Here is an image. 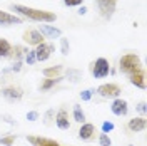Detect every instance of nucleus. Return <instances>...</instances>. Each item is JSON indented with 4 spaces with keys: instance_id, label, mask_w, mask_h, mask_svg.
I'll return each instance as SVG.
<instances>
[{
    "instance_id": "15",
    "label": "nucleus",
    "mask_w": 147,
    "mask_h": 146,
    "mask_svg": "<svg viewBox=\"0 0 147 146\" xmlns=\"http://www.w3.org/2000/svg\"><path fill=\"white\" fill-rule=\"evenodd\" d=\"M130 82H132L134 86L140 87V89H144V87H146V82H144V72L139 71V72L132 74V76H130Z\"/></svg>"
},
{
    "instance_id": "21",
    "label": "nucleus",
    "mask_w": 147,
    "mask_h": 146,
    "mask_svg": "<svg viewBox=\"0 0 147 146\" xmlns=\"http://www.w3.org/2000/svg\"><path fill=\"white\" fill-rule=\"evenodd\" d=\"M99 143H100V146H110L112 145V141H110V138L105 134V133H102L100 138H99Z\"/></svg>"
},
{
    "instance_id": "16",
    "label": "nucleus",
    "mask_w": 147,
    "mask_h": 146,
    "mask_svg": "<svg viewBox=\"0 0 147 146\" xmlns=\"http://www.w3.org/2000/svg\"><path fill=\"white\" fill-rule=\"evenodd\" d=\"M60 72H62V65H54V67L44 69V76L49 77V79H55V77H59V74Z\"/></svg>"
},
{
    "instance_id": "23",
    "label": "nucleus",
    "mask_w": 147,
    "mask_h": 146,
    "mask_svg": "<svg viewBox=\"0 0 147 146\" xmlns=\"http://www.w3.org/2000/svg\"><path fill=\"white\" fill-rule=\"evenodd\" d=\"M25 61H27L28 65L34 64V62L37 61V59H35V50H28V54H27V57H25Z\"/></svg>"
},
{
    "instance_id": "11",
    "label": "nucleus",
    "mask_w": 147,
    "mask_h": 146,
    "mask_svg": "<svg viewBox=\"0 0 147 146\" xmlns=\"http://www.w3.org/2000/svg\"><path fill=\"white\" fill-rule=\"evenodd\" d=\"M146 128V119L144 118H134L129 121V129L130 131H142V129Z\"/></svg>"
},
{
    "instance_id": "8",
    "label": "nucleus",
    "mask_w": 147,
    "mask_h": 146,
    "mask_svg": "<svg viewBox=\"0 0 147 146\" xmlns=\"http://www.w3.org/2000/svg\"><path fill=\"white\" fill-rule=\"evenodd\" d=\"M24 39L27 40L28 44H34V46H38L44 42V35L38 32V30H28L24 34Z\"/></svg>"
},
{
    "instance_id": "18",
    "label": "nucleus",
    "mask_w": 147,
    "mask_h": 146,
    "mask_svg": "<svg viewBox=\"0 0 147 146\" xmlns=\"http://www.w3.org/2000/svg\"><path fill=\"white\" fill-rule=\"evenodd\" d=\"M74 119L79 121V123H84L85 121V114H84V111L80 106H74Z\"/></svg>"
},
{
    "instance_id": "26",
    "label": "nucleus",
    "mask_w": 147,
    "mask_h": 146,
    "mask_svg": "<svg viewBox=\"0 0 147 146\" xmlns=\"http://www.w3.org/2000/svg\"><path fill=\"white\" fill-rule=\"evenodd\" d=\"M112 129H114V123H109V121H105V123L102 124V131H104L105 134H107L109 131H112Z\"/></svg>"
},
{
    "instance_id": "22",
    "label": "nucleus",
    "mask_w": 147,
    "mask_h": 146,
    "mask_svg": "<svg viewBox=\"0 0 147 146\" xmlns=\"http://www.w3.org/2000/svg\"><path fill=\"white\" fill-rule=\"evenodd\" d=\"M60 47H62V54L64 55L69 54L70 47H69V40H67V39H60Z\"/></svg>"
},
{
    "instance_id": "29",
    "label": "nucleus",
    "mask_w": 147,
    "mask_h": 146,
    "mask_svg": "<svg viewBox=\"0 0 147 146\" xmlns=\"http://www.w3.org/2000/svg\"><path fill=\"white\" fill-rule=\"evenodd\" d=\"M37 118H38V113H37V111H30V113H27V119L28 121H35Z\"/></svg>"
},
{
    "instance_id": "5",
    "label": "nucleus",
    "mask_w": 147,
    "mask_h": 146,
    "mask_svg": "<svg viewBox=\"0 0 147 146\" xmlns=\"http://www.w3.org/2000/svg\"><path fill=\"white\" fill-rule=\"evenodd\" d=\"M97 92L100 94L102 98H119L120 87L117 84H102L100 87L97 89Z\"/></svg>"
},
{
    "instance_id": "6",
    "label": "nucleus",
    "mask_w": 147,
    "mask_h": 146,
    "mask_svg": "<svg viewBox=\"0 0 147 146\" xmlns=\"http://www.w3.org/2000/svg\"><path fill=\"white\" fill-rule=\"evenodd\" d=\"M54 52V46L52 44H38L35 49V59L37 61H47L49 57H50V54Z\"/></svg>"
},
{
    "instance_id": "27",
    "label": "nucleus",
    "mask_w": 147,
    "mask_h": 146,
    "mask_svg": "<svg viewBox=\"0 0 147 146\" xmlns=\"http://www.w3.org/2000/svg\"><path fill=\"white\" fill-rule=\"evenodd\" d=\"M15 141V136H7V138H2V145L5 146H12Z\"/></svg>"
},
{
    "instance_id": "19",
    "label": "nucleus",
    "mask_w": 147,
    "mask_h": 146,
    "mask_svg": "<svg viewBox=\"0 0 147 146\" xmlns=\"http://www.w3.org/2000/svg\"><path fill=\"white\" fill-rule=\"evenodd\" d=\"M80 76H82V74H80V71H77V69H69V71H67V77L72 82H77L80 79Z\"/></svg>"
},
{
    "instance_id": "2",
    "label": "nucleus",
    "mask_w": 147,
    "mask_h": 146,
    "mask_svg": "<svg viewBox=\"0 0 147 146\" xmlns=\"http://www.w3.org/2000/svg\"><path fill=\"white\" fill-rule=\"evenodd\" d=\"M140 59L136 54H127L120 59V71L125 74H136L140 71Z\"/></svg>"
},
{
    "instance_id": "9",
    "label": "nucleus",
    "mask_w": 147,
    "mask_h": 146,
    "mask_svg": "<svg viewBox=\"0 0 147 146\" xmlns=\"http://www.w3.org/2000/svg\"><path fill=\"white\" fill-rule=\"evenodd\" d=\"M22 18L12 15L9 12H2L0 10V25H12V24H20Z\"/></svg>"
},
{
    "instance_id": "28",
    "label": "nucleus",
    "mask_w": 147,
    "mask_h": 146,
    "mask_svg": "<svg viewBox=\"0 0 147 146\" xmlns=\"http://www.w3.org/2000/svg\"><path fill=\"white\" fill-rule=\"evenodd\" d=\"M84 0H64V3L67 7H74V5H82Z\"/></svg>"
},
{
    "instance_id": "20",
    "label": "nucleus",
    "mask_w": 147,
    "mask_h": 146,
    "mask_svg": "<svg viewBox=\"0 0 147 146\" xmlns=\"http://www.w3.org/2000/svg\"><path fill=\"white\" fill-rule=\"evenodd\" d=\"M59 81H60V77H55V79H47V81L42 82L40 89H42V91H47V89H50L52 86H55V84H57Z\"/></svg>"
},
{
    "instance_id": "3",
    "label": "nucleus",
    "mask_w": 147,
    "mask_h": 146,
    "mask_svg": "<svg viewBox=\"0 0 147 146\" xmlns=\"http://www.w3.org/2000/svg\"><path fill=\"white\" fill-rule=\"evenodd\" d=\"M109 71H110L109 62H107L104 57L97 59V61L94 62V65H92V76H94V77H97V79L109 76Z\"/></svg>"
},
{
    "instance_id": "12",
    "label": "nucleus",
    "mask_w": 147,
    "mask_h": 146,
    "mask_svg": "<svg viewBox=\"0 0 147 146\" xmlns=\"http://www.w3.org/2000/svg\"><path fill=\"white\" fill-rule=\"evenodd\" d=\"M55 123H57V126H59L60 129H69V128H70V124H69V119H67V113H65L64 109L57 114Z\"/></svg>"
},
{
    "instance_id": "31",
    "label": "nucleus",
    "mask_w": 147,
    "mask_h": 146,
    "mask_svg": "<svg viewBox=\"0 0 147 146\" xmlns=\"http://www.w3.org/2000/svg\"><path fill=\"white\" fill-rule=\"evenodd\" d=\"M137 109L140 111V113H146V102H140V104L137 106Z\"/></svg>"
},
{
    "instance_id": "24",
    "label": "nucleus",
    "mask_w": 147,
    "mask_h": 146,
    "mask_svg": "<svg viewBox=\"0 0 147 146\" xmlns=\"http://www.w3.org/2000/svg\"><path fill=\"white\" fill-rule=\"evenodd\" d=\"M92 94H94V91H92V89H85V91L80 92V98H82V101H89L92 98Z\"/></svg>"
},
{
    "instance_id": "32",
    "label": "nucleus",
    "mask_w": 147,
    "mask_h": 146,
    "mask_svg": "<svg viewBox=\"0 0 147 146\" xmlns=\"http://www.w3.org/2000/svg\"><path fill=\"white\" fill-rule=\"evenodd\" d=\"M85 12H87V9H85V7H80V9H79V14H80V15H84Z\"/></svg>"
},
{
    "instance_id": "7",
    "label": "nucleus",
    "mask_w": 147,
    "mask_h": 146,
    "mask_svg": "<svg viewBox=\"0 0 147 146\" xmlns=\"http://www.w3.org/2000/svg\"><path fill=\"white\" fill-rule=\"evenodd\" d=\"M110 109H112V113H114L115 116H125L129 108H127V102H125L124 99H115L114 102H112Z\"/></svg>"
},
{
    "instance_id": "17",
    "label": "nucleus",
    "mask_w": 147,
    "mask_h": 146,
    "mask_svg": "<svg viewBox=\"0 0 147 146\" xmlns=\"http://www.w3.org/2000/svg\"><path fill=\"white\" fill-rule=\"evenodd\" d=\"M10 54V44L5 39H0V57H5Z\"/></svg>"
},
{
    "instance_id": "13",
    "label": "nucleus",
    "mask_w": 147,
    "mask_h": 146,
    "mask_svg": "<svg viewBox=\"0 0 147 146\" xmlns=\"http://www.w3.org/2000/svg\"><path fill=\"white\" fill-rule=\"evenodd\" d=\"M94 133H95L94 124H84L82 128H80V131H79V138L80 139H90Z\"/></svg>"
},
{
    "instance_id": "4",
    "label": "nucleus",
    "mask_w": 147,
    "mask_h": 146,
    "mask_svg": "<svg viewBox=\"0 0 147 146\" xmlns=\"http://www.w3.org/2000/svg\"><path fill=\"white\" fill-rule=\"evenodd\" d=\"M115 3L117 0H97V7L99 12L104 18H110L114 15V10H115Z\"/></svg>"
},
{
    "instance_id": "10",
    "label": "nucleus",
    "mask_w": 147,
    "mask_h": 146,
    "mask_svg": "<svg viewBox=\"0 0 147 146\" xmlns=\"http://www.w3.org/2000/svg\"><path fill=\"white\" fill-rule=\"evenodd\" d=\"M42 35H47L50 37V39H55V37H60L62 35V32L59 30V29L55 27H50V25H40V30H38Z\"/></svg>"
},
{
    "instance_id": "25",
    "label": "nucleus",
    "mask_w": 147,
    "mask_h": 146,
    "mask_svg": "<svg viewBox=\"0 0 147 146\" xmlns=\"http://www.w3.org/2000/svg\"><path fill=\"white\" fill-rule=\"evenodd\" d=\"M38 146H60L57 141H52V139H44L42 138V141H40V145Z\"/></svg>"
},
{
    "instance_id": "14",
    "label": "nucleus",
    "mask_w": 147,
    "mask_h": 146,
    "mask_svg": "<svg viewBox=\"0 0 147 146\" xmlns=\"http://www.w3.org/2000/svg\"><path fill=\"white\" fill-rule=\"evenodd\" d=\"M2 94L7 98V99H20L22 98V91L20 89H17V87H7V89H3L2 91Z\"/></svg>"
},
{
    "instance_id": "33",
    "label": "nucleus",
    "mask_w": 147,
    "mask_h": 146,
    "mask_svg": "<svg viewBox=\"0 0 147 146\" xmlns=\"http://www.w3.org/2000/svg\"><path fill=\"white\" fill-rule=\"evenodd\" d=\"M13 71H20V62H17V64L13 65Z\"/></svg>"
},
{
    "instance_id": "1",
    "label": "nucleus",
    "mask_w": 147,
    "mask_h": 146,
    "mask_svg": "<svg viewBox=\"0 0 147 146\" xmlns=\"http://www.w3.org/2000/svg\"><path fill=\"white\" fill-rule=\"evenodd\" d=\"M10 9L28 18H32V20H37V22H54L55 20V14L47 12V10L30 9V7H25V5H10Z\"/></svg>"
},
{
    "instance_id": "30",
    "label": "nucleus",
    "mask_w": 147,
    "mask_h": 146,
    "mask_svg": "<svg viewBox=\"0 0 147 146\" xmlns=\"http://www.w3.org/2000/svg\"><path fill=\"white\" fill-rule=\"evenodd\" d=\"M28 141L32 143L34 146H38L40 145V141H42V138H35V136H28Z\"/></svg>"
}]
</instances>
